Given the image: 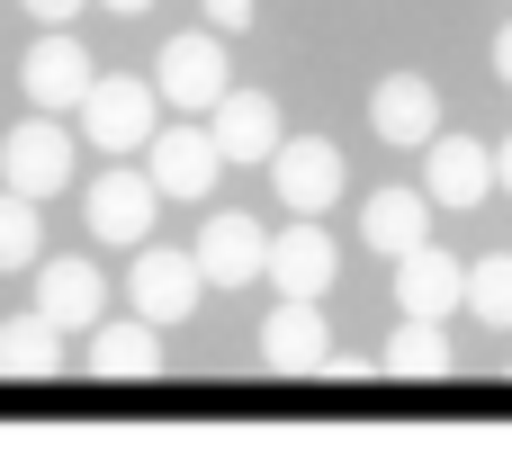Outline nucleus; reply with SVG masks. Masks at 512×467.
<instances>
[{
  "label": "nucleus",
  "mask_w": 512,
  "mask_h": 467,
  "mask_svg": "<svg viewBox=\"0 0 512 467\" xmlns=\"http://www.w3.org/2000/svg\"><path fill=\"white\" fill-rule=\"evenodd\" d=\"M72 117H81V135H90L99 153H117V162H126V153H144V144H153V126H162V90H153V81H135V72H99V81H90V99H81Z\"/></svg>",
  "instance_id": "1"
},
{
  "label": "nucleus",
  "mask_w": 512,
  "mask_h": 467,
  "mask_svg": "<svg viewBox=\"0 0 512 467\" xmlns=\"http://www.w3.org/2000/svg\"><path fill=\"white\" fill-rule=\"evenodd\" d=\"M72 162H81V135H63V117H27L18 135H0V189H18V198H63L72 189Z\"/></svg>",
  "instance_id": "2"
},
{
  "label": "nucleus",
  "mask_w": 512,
  "mask_h": 467,
  "mask_svg": "<svg viewBox=\"0 0 512 467\" xmlns=\"http://www.w3.org/2000/svg\"><path fill=\"white\" fill-rule=\"evenodd\" d=\"M153 90H162V108H180V117H207V108L234 90L216 27H189V36H171V45L153 54Z\"/></svg>",
  "instance_id": "3"
},
{
  "label": "nucleus",
  "mask_w": 512,
  "mask_h": 467,
  "mask_svg": "<svg viewBox=\"0 0 512 467\" xmlns=\"http://www.w3.org/2000/svg\"><path fill=\"white\" fill-rule=\"evenodd\" d=\"M144 171H153V189H162L171 207H207V198H216V180H225V153H216V135L189 117V126H153Z\"/></svg>",
  "instance_id": "4"
},
{
  "label": "nucleus",
  "mask_w": 512,
  "mask_h": 467,
  "mask_svg": "<svg viewBox=\"0 0 512 467\" xmlns=\"http://www.w3.org/2000/svg\"><path fill=\"white\" fill-rule=\"evenodd\" d=\"M270 189H279L288 216H324V207H342L351 162H342V144H324V135H279V153H270Z\"/></svg>",
  "instance_id": "5"
},
{
  "label": "nucleus",
  "mask_w": 512,
  "mask_h": 467,
  "mask_svg": "<svg viewBox=\"0 0 512 467\" xmlns=\"http://www.w3.org/2000/svg\"><path fill=\"white\" fill-rule=\"evenodd\" d=\"M198 288H207V270H198V252H171V243H135V270H126V306L144 315V324H189L198 315Z\"/></svg>",
  "instance_id": "6"
},
{
  "label": "nucleus",
  "mask_w": 512,
  "mask_h": 467,
  "mask_svg": "<svg viewBox=\"0 0 512 467\" xmlns=\"http://www.w3.org/2000/svg\"><path fill=\"white\" fill-rule=\"evenodd\" d=\"M81 216H90V243H117V252H135V243H153V216H162V189H153V171H99L90 180V198H81Z\"/></svg>",
  "instance_id": "7"
},
{
  "label": "nucleus",
  "mask_w": 512,
  "mask_h": 467,
  "mask_svg": "<svg viewBox=\"0 0 512 467\" xmlns=\"http://www.w3.org/2000/svg\"><path fill=\"white\" fill-rule=\"evenodd\" d=\"M189 252H198V270H207V288H261V279H270V225H252L243 207H216Z\"/></svg>",
  "instance_id": "8"
},
{
  "label": "nucleus",
  "mask_w": 512,
  "mask_h": 467,
  "mask_svg": "<svg viewBox=\"0 0 512 467\" xmlns=\"http://www.w3.org/2000/svg\"><path fill=\"white\" fill-rule=\"evenodd\" d=\"M18 81H27V99L45 108V117H72L81 99H90V45L72 36V27H45L36 45H27V63H18Z\"/></svg>",
  "instance_id": "9"
},
{
  "label": "nucleus",
  "mask_w": 512,
  "mask_h": 467,
  "mask_svg": "<svg viewBox=\"0 0 512 467\" xmlns=\"http://www.w3.org/2000/svg\"><path fill=\"white\" fill-rule=\"evenodd\" d=\"M369 135H378V144L423 153V144L441 135V90H432L423 72H387V81L369 90Z\"/></svg>",
  "instance_id": "10"
},
{
  "label": "nucleus",
  "mask_w": 512,
  "mask_h": 467,
  "mask_svg": "<svg viewBox=\"0 0 512 467\" xmlns=\"http://www.w3.org/2000/svg\"><path fill=\"white\" fill-rule=\"evenodd\" d=\"M423 198L432 207H486L495 198V153L477 135H432L423 144Z\"/></svg>",
  "instance_id": "11"
},
{
  "label": "nucleus",
  "mask_w": 512,
  "mask_h": 467,
  "mask_svg": "<svg viewBox=\"0 0 512 467\" xmlns=\"http://www.w3.org/2000/svg\"><path fill=\"white\" fill-rule=\"evenodd\" d=\"M333 270H342V243L324 234V216H297V225L270 234V288L279 297H324Z\"/></svg>",
  "instance_id": "12"
},
{
  "label": "nucleus",
  "mask_w": 512,
  "mask_h": 467,
  "mask_svg": "<svg viewBox=\"0 0 512 467\" xmlns=\"http://www.w3.org/2000/svg\"><path fill=\"white\" fill-rule=\"evenodd\" d=\"M207 135H216L225 162H270L288 126H279V99H270V90H225V99L207 108Z\"/></svg>",
  "instance_id": "13"
},
{
  "label": "nucleus",
  "mask_w": 512,
  "mask_h": 467,
  "mask_svg": "<svg viewBox=\"0 0 512 467\" xmlns=\"http://www.w3.org/2000/svg\"><path fill=\"white\" fill-rule=\"evenodd\" d=\"M36 315H54L63 333H90V324L108 315V279H99V261H81V252L36 261Z\"/></svg>",
  "instance_id": "14"
},
{
  "label": "nucleus",
  "mask_w": 512,
  "mask_h": 467,
  "mask_svg": "<svg viewBox=\"0 0 512 467\" xmlns=\"http://www.w3.org/2000/svg\"><path fill=\"white\" fill-rule=\"evenodd\" d=\"M324 351H333V324H324V306H315V297H279V306L261 315V360H270L279 378L324 369Z\"/></svg>",
  "instance_id": "15"
},
{
  "label": "nucleus",
  "mask_w": 512,
  "mask_h": 467,
  "mask_svg": "<svg viewBox=\"0 0 512 467\" xmlns=\"http://www.w3.org/2000/svg\"><path fill=\"white\" fill-rule=\"evenodd\" d=\"M81 360H90V378H108V387H135V378H153V369H162V324H144L135 306H126V324H117V315H99Z\"/></svg>",
  "instance_id": "16"
},
{
  "label": "nucleus",
  "mask_w": 512,
  "mask_h": 467,
  "mask_svg": "<svg viewBox=\"0 0 512 467\" xmlns=\"http://www.w3.org/2000/svg\"><path fill=\"white\" fill-rule=\"evenodd\" d=\"M450 306H468V261H450L441 243H414L396 261V315H441L450 324Z\"/></svg>",
  "instance_id": "17"
},
{
  "label": "nucleus",
  "mask_w": 512,
  "mask_h": 467,
  "mask_svg": "<svg viewBox=\"0 0 512 467\" xmlns=\"http://www.w3.org/2000/svg\"><path fill=\"white\" fill-rule=\"evenodd\" d=\"M360 243H369L378 261H405L414 243H432V198H423V189H378V198L360 207Z\"/></svg>",
  "instance_id": "18"
},
{
  "label": "nucleus",
  "mask_w": 512,
  "mask_h": 467,
  "mask_svg": "<svg viewBox=\"0 0 512 467\" xmlns=\"http://www.w3.org/2000/svg\"><path fill=\"white\" fill-rule=\"evenodd\" d=\"M63 342H72V333H63L54 315H36V306L9 315V324H0V378H27V387L54 378V369H63Z\"/></svg>",
  "instance_id": "19"
},
{
  "label": "nucleus",
  "mask_w": 512,
  "mask_h": 467,
  "mask_svg": "<svg viewBox=\"0 0 512 467\" xmlns=\"http://www.w3.org/2000/svg\"><path fill=\"white\" fill-rule=\"evenodd\" d=\"M378 369H387V378H441V369H450V324H441V315H396Z\"/></svg>",
  "instance_id": "20"
},
{
  "label": "nucleus",
  "mask_w": 512,
  "mask_h": 467,
  "mask_svg": "<svg viewBox=\"0 0 512 467\" xmlns=\"http://www.w3.org/2000/svg\"><path fill=\"white\" fill-rule=\"evenodd\" d=\"M36 261H45V216H36V198L0 189V279L9 270H36Z\"/></svg>",
  "instance_id": "21"
},
{
  "label": "nucleus",
  "mask_w": 512,
  "mask_h": 467,
  "mask_svg": "<svg viewBox=\"0 0 512 467\" xmlns=\"http://www.w3.org/2000/svg\"><path fill=\"white\" fill-rule=\"evenodd\" d=\"M468 315H477L486 333H512V252L468 261Z\"/></svg>",
  "instance_id": "22"
},
{
  "label": "nucleus",
  "mask_w": 512,
  "mask_h": 467,
  "mask_svg": "<svg viewBox=\"0 0 512 467\" xmlns=\"http://www.w3.org/2000/svg\"><path fill=\"white\" fill-rule=\"evenodd\" d=\"M198 9H207V27H216V36H243L261 0H198Z\"/></svg>",
  "instance_id": "23"
},
{
  "label": "nucleus",
  "mask_w": 512,
  "mask_h": 467,
  "mask_svg": "<svg viewBox=\"0 0 512 467\" xmlns=\"http://www.w3.org/2000/svg\"><path fill=\"white\" fill-rule=\"evenodd\" d=\"M18 9H27V18H36V27H72V18H81V9H90V0H18Z\"/></svg>",
  "instance_id": "24"
},
{
  "label": "nucleus",
  "mask_w": 512,
  "mask_h": 467,
  "mask_svg": "<svg viewBox=\"0 0 512 467\" xmlns=\"http://www.w3.org/2000/svg\"><path fill=\"white\" fill-rule=\"evenodd\" d=\"M486 63H495V81H504V90H512V18H504V27H495V45H486Z\"/></svg>",
  "instance_id": "25"
},
{
  "label": "nucleus",
  "mask_w": 512,
  "mask_h": 467,
  "mask_svg": "<svg viewBox=\"0 0 512 467\" xmlns=\"http://www.w3.org/2000/svg\"><path fill=\"white\" fill-rule=\"evenodd\" d=\"M495 189H512V135L495 144Z\"/></svg>",
  "instance_id": "26"
},
{
  "label": "nucleus",
  "mask_w": 512,
  "mask_h": 467,
  "mask_svg": "<svg viewBox=\"0 0 512 467\" xmlns=\"http://www.w3.org/2000/svg\"><path fill=\"white\" fill-rule=\"evenodd\" d=\"M99 9H117V18H144V9H153V0H99Z\"/></svg>",
  "instance_id": "27"
}]
</instances>
